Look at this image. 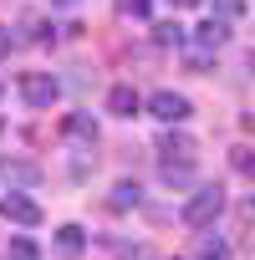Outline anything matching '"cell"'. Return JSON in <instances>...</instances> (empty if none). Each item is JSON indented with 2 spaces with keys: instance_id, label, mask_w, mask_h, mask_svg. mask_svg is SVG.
Segmentation results:
<instances>
[{
  "instance_id": "cell-1",
  "label": "cell",
  "mask_w": 255,
  "mask_h": 260,
  "mask_svg": "<svg viewBox=\"0 0 255 260\" xmlns=\"http://www.w3.org/2000/svg\"><path fill=\"white\" fill-rule=\"evenodd\" d=\"M219 209H225V189H219V184H204V189L189 194V204H184V224H189V230H209V224L219 219Z\"/></svg>"
},
{
  "instance_id": "cell-2",
  "label": "cell",
  "mask_w": 255,
  "mask_h": 260,
  "mask_svg": "<svg viewBox=\"0 0 255 260\" xmlns=\"http://www.w3.org/2000/svg\"><path fill=\"white\" fill-rule=\"evenodd\" d=\"M0 214H6V224H21V230L41 224V204H36L26 189H11L6 199H0Z\"/></svg>"
},
{
  "instance_id": "cell-3",
  "label": "cell",
  "mask_w": 255,
  "mask_h": 260,
  "mask_svg": "<svg viewBox=\"0 0 255 260\" xmlns=\"http://www.w3.org/2000/svg\"><path fill=\"white\" fill-rule=\"evenodd\" d=\"M21 97H26L31 107H51V102L61 97V82H56L51 72H21Z\"/></svg>"
},
{
  "instance_id": "cell-4",
  "label": "cell",
  "mask_w": 255,
  "mask_h": 260,
  "mask_svg": "<svg viewBox=\"0 0 255 260\" xmlns=\"http://www.w3.org/2000/svg\"><path fill=\"white\" fill-rule=\"evenodd\" d=\"M148 117H158L164 127H179V122L189 117V97H179V92H153V97H148Z\"/></svg>"
},
{
  "instance_id": "cell-5",
  "label": "cell",
  "mask_w": 255,
  "mask_h": 260,
  "mask_svg": "<svg viewBox=\"0 0 255 260\" xmlns=\"http://www.w3.org/2000/svg\"><path fill=\"white\" fill-rule=\"evenodd\" d=\"M158 158L164 164H194V138L189 133H164L158 138Z\"/></svg>"
},
{
  "instance_id": "cell-6",
  "label": "cell",
  "mask_w": 255,
  "mask_h": 260,
  "mask_svg": "<svg viewBox=\"0 0 255 260\" xmlns=\"http://www.w3.org/2000/svg\"><path fill=\"white\" fill-rule=\"evenodd\" d=\"M138 107H143V97L128 87V82H117V87L107 92V112H112V117H138Z\"/></svg>"
},
{
  "instance_id": "cell-7",
  "label": "cell",
  "mask_w": 255,
  "mask_h": 260,
  "mask_svg": "<svg viewBox=\"0 0 255 260\" xmlns=\"http://www.w3.org/2000/svg\"><path fill=\"white\" fill-rule=\"evenodd\" d=\"M194 41H199L204 51H219V46L230 41V21H225V16H214V21H204V26L194 31Z\"/></svg>"
},
{
  "instance_id": "cell-8",
  "label": "cell",
  "mask_w": 255,
  "mask_h": 260,
  "mask_svg": "<svg viewBox=\"0 0 255 260\" xmlns=\"http://www.w3.org/2000/svg\"><path fill=\"white\" fill-rule=\"evenodd\" d=\"M107 204H112L117 214H122V209H138V204H143V189H138L133 179H117V184H112V194H107Z\"/></svg>"
},
{
  "instance_id": "cell-9",
  "label": "cell",
  "mask_w": 255,
  "mask_h": 260,
  "mask_svg": "<svg viewBox=\"0 0 255 260\" xmlns=\"http://www.w3.org/2000/svg\"><path fill=\"white\" fill-rule=\"evenodd\" d=\"M6 179H11V189H31V184H41V169L26 158H6Z\"/></svg>"
},
{
  "instance_id": "cell-10",
  "label": "cell",
  "mask_w": 255,
  "mask_h": 260,
  "mask_svg": "<svg viewBox=\"0 0 255 260\" xmlns=\"http://www.w3.org/2000/svg\"><path fill=\"white\" fill-rule=\"evenodd\" d=\"M56 250H61V255H82V250H87V230H82V224H61V230H56Z\"/></svg>"
},
{
  "instance_id": "cell-11",
  "label": "cell",
  "mask_w": 255,
  "mask_h": 260,
  "mask_svg": "<svg viewBox=\"0 0 255 260\" xmlns=\"http://www.w3.org/2000/svg\"><path fill=\"white\" fill-rule=\"evenodd\" d=\"M61 127H67V138H82V143H97V122H92L87 112H72V117H67Z\"/></svg>"
},
{
  "instance_id": "cell-12",
  "label": "cell",
  "mask_w": 255,
  "mask_h": 260,
  "mask_svg": "<svg viewBox=\"0 0 255 260\" xmlns=\"http://www.w3.org/2000/svg\"><path fill=\"white\" fill-rule=\"evenodd\" d=\"M194 255H199V260H230V245H225L219 235H199V240H194Z\"/></svg>"
},
{
  "instance_id": "cell-13",
  "label": "cell",
  "mask_w": 255,
  "mask_h": 260,
  "mask_svg": "<svg viewBox=\"0 0 255 260\" xmlns=\"http://www.w3.org/2000/svg\"><path fill=\"white\" fill-rule=\"evenodd\" d=\"M6 255H11V260H41V250H36V240H31V235H11Z\"/></svg>"
},
{
  "instance_id": "cell-14",
  "label": "cell",
  "mask_w": 255,
  "mask_h": 260,
  "mask_svg": "<svg viewBox=\"0 0 255 260\" xmlns=\"http://www.w3.org/2000/svg\"><path fill=\"white\" fill-rule=\"evenodd\" d=\"M153 41H158V46H184V26H179V21H158V26H153Z\"/></svg>"
},
{
  "instance_id": "cell-15",
  "label": "cell",
  "mask_w": 255,
  "mask_h": 260,
  "mask_svg": "<svg viewBox=\"0 0 255 260\" xmlns=\"http://www.w3.org/2000/svg\"><path fill=\"white\" fill-rule=\"evenodd\" d=\"M230 169L245 174V179H255V148H230Z\"/></svg>"
},
{
  "instance_id": "cell-16",
  "label": "cell",
  "mask_w": 255,
  "mask_h": 260,
  "mask_svg": "<svg viewBox=\"0 0 255 260\" xmlns=\"http://www.w3.org/2000/svg\"><path fill=\"white\" fill-rule=\"evenodd\" d=\"M117 11H122V16H138V21H143V16L153 11V0H117Z\"/></svg>"
},
{
  "instance_id": "cell-17",
  "label": "cell",
  "mask_w": 255,
  "mask_h": 260,
  "mask_svg": "<svg viewBox=\"0 0 255 260\" xmlns=\"http://www.w3.org/2000/svg\"><path fill=\"white\" fill-rule=\"evenodd\" d=\"M214 6H219V16L230 21V16H240V11H245V0H214Z\"/></svg>"
},
{
  "instance_id": "cell-18",
  "label": "cell",
  "mask_w": 255,
  "mask_h": 260,
  "mask_svg": "<svg viewBox=\"0 0 255 260\" xmlns=\"http://www.w3.org/2000/svg\"><path fill=\"white\" fill-rule=\"evenodd\" d=\"M11 46H16V36H11V26H0V61L11 56Z\"/></svg>"
},
{
  "instance_id": "cell-19",
  "label": "cell",
  "mask_w": 255,
  "mask_h": 260,
  "mask_svg": "<svg viewBox=\"0 0 255 260\" xmlns=\"http://www.w3.org/2000/svg\"><path fill=\"white\" fill-rule=\"evenodd\" d=\"M169 6H174V11H194V6H199V0H169Z\"/></svg>"
},
{
  "instance_id": "cell-20",
  "label": "cell",
  "mask_w": 255,
  "mask_h": 260,
  "mask_svg": "<svg viewBox=\"0 0 255 260\" xmlns=\"http://www.w3.org/2000/svg\"><path fill=\"white\" fill-rule=\"evenodd\" d=\"M245 133H255V112H245Z\"/></svg>"
},
{
  "instance_id": "cell-21",
  "label": "cell",
  "mask_w": 255,
  "mask_h": 260,
  "mask_svg": "<svg viewBox=\"0 0 255 260\" xmlns=\"http://www.w3.org/2000/svg\"><path fill=\"white\" fill-rule=\"evenodd\" d=\"M51 6H77V0H51Z\"/></svg>"
},
{
  "instance_id": "cell-22",
  "label": "cell",
  "mask_w": 255,
  "mask_h": 260,
  "mask_svg": "<svg viewBox=\"0 0 255 260\" xmlns=\"http://www.w3.org/2000/svg\"><path fill=\"white\" fill-rule=\"evenodd\" d=\"M250 209H255V199H250Z\"/></svg>"
}]
</instances>
